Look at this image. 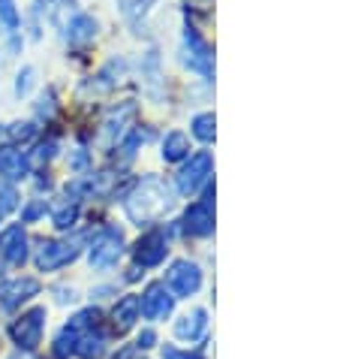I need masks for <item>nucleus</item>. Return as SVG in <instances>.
<instances>
[{"label":"nucleus","instance_id":"24","mask_svg":"<svg viewBox=\"0 0 340 359\" xmlns=\"http://www.w3.org/2000/svg\"><path fill=\"white\" fill-rule=\"evenodd\" d=\"M34 85H36V67H34V64H24V67L15 73V85H13V91H15V97H18V100H24V97H31Z\"/></svg>","mask_w":340,"mask_h":359},{"label":"nucleus","instance_id":"22","mask_svg":"<svg viewBox=\"0 0 340 359\" xmlns=\"http://www.w3.org/2000/svg\"><path fill=\"white\" fill-rule=\"evenodd\" d=\"M57 151H61V142H57V136H45V139H36V148L31 154V163H52Z\"/></svg>","mask_w":340,"mask_h":359},{"label":"nucleus","instance_id":"32","mask_svg":"<svg viewBox=\"0 0 340 359\" xmlns=\"http://www.w3.org/2000/svg\"><path fill=\"white\" fill-rule=\"evenodd\" d=\"M0 139H3V124H0Z\"/></svg>","mask_w":340,"mask_h":359},{"label":"nucleus","instance_id":"18","mask_svg":"<svg viewBox=\"0 0 340 359\" xmlns=\"http://www.w3.org/2000/svg\"><path fill=\"white\" fill-rule=\"evenodd\" d=\"M78 13V0H52L45 9V18H48V25L55 27L57 34L64 31V27L73 22V15Z\"/></svg>","mask_w":340,"mask_h":359},{"label":"nucleus","instance_id":"28","mask_svg":"<svg viewBox=\"0 0 340 359\" xmlns=\"http://www.w3.org/2000/svg\"><path fill=\"white\" fill-rule=\"evenodd\" d=\"M66 166L73 172H87V166H91V148H85V145L73 148V154L66 157Z\"/></svg>","mask_w":340,"mask_h":359},{"label":"nucleus","instance_id":"12","mask_svg":"<svg viewBox=\"0 0 340 359\" xmlns=\"http://www.w3.org/2000/svg\"><path fill=\"white\" fill-rule=\"evenodd\" d=\"M193 154V142L184 130H166L163 139H160V157L166 163H184L187 157Z\"/></svg>","mask_w":340,"mask_h":359},{"label":"nucleus","instance_id":"1","mask_svg":"<svg viewBox=\"0 0 340 359\" xmlns=\"http://www.w3.org/2000/svg\"><path fill=\"white\" fill-rule=\"evenodd\" d=\"M124 208H127V215L142 226L151 221V217H160L163 212L172 208V187L157 175H145L124 199Z\"/></svg>","mask_w":340,"mask_h":359},{"label":"nucleus","instance_id":"31","mask_svg":"<svg viewBox=\"0 0 340 359\" xmlns=\"http://www.w3.org/2000/svg\"><path fill=\"white\" fill-rule=\"evenodd\" d=\"M48 4H52V0H34V9H39V13H45Z\"/></svg>","mask_w":340,"mask_h":359},{"label":"nucleus","instance_id":"27","mask_svg":"<svg viewBox=\"0 0 340 359\" xmlns=\"http://www.w3.org/2000/svg\"><path fill=\"white\" fill-rule=\"evenodd\" d=\"M15 205H18V191L9 182H0V221L9 212H15Z\"/></svg>","mask_w":340,"mask_h":359},{"label":"nucleus","instance_id":"13","mask_svg":"<svg viewBox=\"0 0 340 359\" xmlns=\"http://www.w3.org/2000/svg\"><path fill=\"white\" fill-rule=\"evenodd\" d=\"M115 4H118V13H121L124 22L133 27L136 34H142L148 15L154 13V6L160 4V0H115Z\"/></svg>","mask_w":340,"mask_h":359},{"label":"nucleus","instance_id":"15","mask_svg":"<svg viewBox=\"0 0 340 359\" xmlns=\"http://www.w3.org/2000/svg\"><path fill=\"white\" fill-rule=\"evenodd\" d=\"M73 260H76V248L61 245V242H43V248H39V254H36L39 269H48V272L73 263Z\"/></svg>","mask_w":340,"mask_h":359},{"label":"nucleus","instance_id":"29","mask_svg":"<svg viewBox=\"0 0 340 359\" xmlns=\"http://www.w3.org/2000/svg\"><path fill=\"white\" fill-rule=\"evenodd\" d=\"M43 215H45V199H27V205L22 208V224H34Z\"/></svg>","mask_w":340,"mask_h":359},{"label":"nucleus","instance_id":"11","mask_svg":"<svg viewBox=\"0 0 340 359\" xmlns=\"http://www.w3.org/2000/svg\"><path fill=\"white\" fill-rule=\"evenodd\" d=\"M118 257H121V233L108 226V229H103V236L91 245V266L106 269V266H112Z\"/></svg>","mask_w":340,"mask_h":359},{"label":"nucleus","instance_id":"4","mask_svg":"<svg viewBox=\"0 0 340 359\" xmlns=\"http://www.w3.org/2000/svg\"><path fill=\"white\" fill-rule=\"evenodd\" d=\"M214 172V157L211 151H196L190 154L187 161L181 163V169H178V191L181 194H196L199 187L208 184V178H211Z\"/></svg>","mask_w":340,"mask_h":359},{"label":"nucleus","instance_id":"6","mask_svg":"<svg viewBox=\"0 0 340 359\" xmlns=\"http://www.w3.org/2000/svg\"><path fill=\"white\" fill-rule=\"evenodd\" d=\"M0 34L6 39L9 55H22L24 46V15L15 0H0Z\"/></svg>","mask_w":340,"mask_h":359},{"label":"nucleus","instance_id":"19","mask_svg":"<svg viewBox=\"0 0 340 359\" xmlns=\"http://www.w3.org/2000/svg\"><path fill=\"white\" fill-rule=\"evenodd\" d=\"M3 136L9 139V145L24 148L39 139V127H36V121H13L9 127H3Z\"/></svg>","mask_w":340,"mask_h":359},{"label":"nucleus","instance_id":"5","mask_svg":"<svg viewBox=\"0 0 340 359\" xmlns=\"http://www.w3.org/2000/svg\"><path fill=\"white\" fill-rule=\"evenodd\" d=\"M99 31H103V25H99V18L94 13H85V9H78V13L73 15V22H69L61 36L64 43L73 48V52H85V48H91L97 43Z\"/></svg>","mask_w":340,"mask_h":359},{"label":"nucleus","instance_id":"21","mask_svg":"<svg viewBox=\"0 0 340 359\" xmlns=\"http://www.w3.org/2000/svg\"><path fill=\"white\" fill-rule=\"evenodd\" d=\"M52 221H55L57 229L76 226V221H78V203H76V199H61V203L55 205V212H52Z\"/></svg>","mask_w":340,"mask_h":359},{"label":"nucleus","instance_id":"30","mask_svg":"<svg viewBox=\"0 0 340 359\" xmlns=\"http://www.w3.org/2000/svg\"><path fill=\"white\" fill-rule=\"evenodd\" d=\"M214 6V0H184V9L193 15H208Z\"/></svg>","mask_w":340,"mask_h":359},{"label":"nucleus","instance_id":"26","mask_svg":"<svg viewBox=\"0 0 340 359\" xmlns=\"http://www.w3.org/2000/svg\"><path fill=\"white\" fill-rule=\"evenodd\" d=\"M190 224H193V233H205V229H208V224H211V212H208L205 203H196L187 212V226Z\"/></svg>","mask_w":340,"mask_h":359},{"label":"nucleus","instance_id":"10","mask_svg":"<svg viewBox=\"0 0 340 359\" xmlns=\"http://www.w3.org/2000/svg\"><path fill=\"white\" fill-rule=\"evenodd\" d=\"M0 257H3L6 263H15V266H22L27 260V236H24L22 224L0 229Z\"/></svg>","mask_w":340,"mask_h":359},{"label":"nucleus","instance_id":"9","mask_svg":"<svg viewBox=\"0 0 340 359\" xmlns=\"http://www.w3.org/2000/svg\"><path fill=\"white\" fill-rule=\"evenodd\" d=\"M139 73H142V82H145V94L160 100V91L166 88V73H163V55H160L157 46H151L142 55V61H139Z\"/></svg>","mask_w":340,"mask_h":359},{"label":"nucleus","instance_id":"20","mask_svg":"<svg viewBox=\"0 0 340 359\" xmlns=\"http://www.w3.org/2000/svg\"><path fill=\"white\" fill-rule=\"evenodd\" d=\"M39 317H43V311H31L27 317H22V323L13 326L15 341H22L24 347H31L36 341V335H39Z\"/></svg>","mask_w":340,"mask_h":359},{"label":"nucleus","instance_id":"8","mask_svg":"<svg viewBox=\"0 0 340 359\" xmlns=\"http://www.w3.org/2000/svg\"><path fill=\"white\" fill-rule=\"evenodd\" d=\"M31 154L24 148H15V145H0V178L3 182H24L31 175Z\"/></svg>","mask_w":340,"mask_h":359},{"label":"nucleus","instance_id":"2","mask_svg":"<svg viewBox=\"0 0 340 359\" xmlns=\"http://www.w3.org/2000/svg\"><path fill=\"white\" fill-rule=\"evenodd\" d=\"M178 55H181L184 69H190L193 76H199L205 85L214 82V48H211V43L202 36V31H199L196 25H190V22L184 25Z\"/></svg>","mask_w":340,"mask_h":359},{"label":"nucleus","instance_id":"7","mask_svg":"<svg viewBox=\"0 0 340 359\" xmlns=\"http://www.w3.org/2000/svg\"><path fill=\"white\" fill-rule=\"evenodd\" d=\"M127 73H129V61H127V57H124V55H112V57H108V61L99 67L91 79H87L85 88H91L94 94L115 91V88L127 79Z\"/></svg>","mask_w":340,"mask_h":359},{"label":"nucleus","instance_id":"14","mask_svg":"<svg viewBox=\"0 0 340 359\" xmlns=\"http://www.w3.org/2000/svg\"><path fill=\"white\" fill-rule=\"evenodd\" d=\"M154 133H151V127H129V130L121 136V142H118L112 151H115V157H118V163H129L133 157L139 154V148H142L148 139H151Z\"/></svg>","mask_w":340,"mask_h":359},{"label":"nucleus","instance_id":"17","mask_svg":"<svg viewBox=\"0 0 340 359\" xmlns=\"http://www.w3.org/2000/svg\"><path fill=\"white\" fill-rule=\"evenodd\" d=\"M57 112H61V100H57V91L52 85L45 88L43 94L36 97V103H34V121L36 124H52Z\"/></svg>","mask_w":340,"mask_h":359},{"label":"nucleus","instance_id":"25","mask_svg":"<svg viewBox=\"0 0 340 359\" xmlns=\"http://www.w3.org/2000/svg\"><path fill=\"white\" fill-rule=\"evenodd\" d=\"M136 257H139V260H142L145 266H154V263L163 260V248H160L157 238H145V242H139Z\"/></svg>","mask_w":340,"mask_h":359},{"label":"nucleus","instance_id":"23","mask_svg":"<svg viewBox=\"0 0 340 359\" xmlns=\"http://www.w3.org/2000/svg\"><path fill=\"white\" fill-rule=\"evenodd\" d=\"M27 293H36V281H34V278H24V281H13V284H6L3 290H0V296H3L6 305H15L18 299H27Z\"/></svg>","mask_w":340,"mask_h":359},{"label":"nucleus","instance_id":"16","mask_svg":"<svg viewBox=\"0 0 340 359\" xmlns=\"http://www.w3.org/2000/svg\"><path fill=\"white\" fill-rule=\"evenodd\" d=\"M190 139H196L199 145H211L214 139H217V118L211 109H205V112H196L193 118H190Z\"/></svg>","mask_w":340,"mask_h":359},{"label":"nucleus","instance_id":"3","mask_svg":"<svg viewBox=\"0 0 340 359\" xmlns=\"http://www.w3.org/2000/svg\"><path fill=\"white\" fill-rule=\"evenodd\" d=\"M139 118V103L136 100H118V103L106 106L103 118H99V139L106 142V148H115L121 142V136L133 127Z\"/></svg>","mask_w":340,"mask_h":359}]
</instances>
